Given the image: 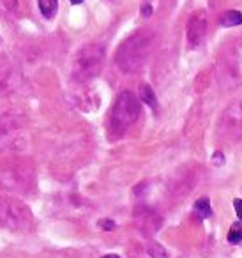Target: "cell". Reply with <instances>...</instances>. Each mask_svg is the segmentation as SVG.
<instances>
[{
    "instance_id": "obj_23",
    "label": "cell",
    "mask_w": 242,
    "mask_h": 258,
    "mask_svg": "<svg viewBox=\"0 0 242 258\" xmlns=\"http://www.w3.org/2000/svg\"><path fill=\"white\" fill-rule=\"evenodd\" d=\"M83 0H71V4H82Z\"/></svg>"
},
{
    "instance_id": "obj_20",
    "label": "cell",
    "mask_w": 242,
    "mask_h": 258,
    "mask_svg": "<svg viewBox=\"0 0 242 258\" xmlns=\"http://www.w3.org/2000/svg\"><path fill=\"white\" fill-rule=\"evenodd\" d=\"M214 163H216V165H221V163H223V154H221V152H216V154H214Z\"/></svg>"
},
{
    "instance_id": "obj_8",
    "label": "cell",
    "mask_w": 242,
    "mask_h": 258,
    "mask_svg": "<svg viewBox=\"0 0 242 258\" xmlns=\"http://www.w3.org/2000/svg\"><path fill=\"white\" fill-rule=\"evenodd\" d=\"M219 137L231 140L242 137V103H233L226 108L219 122Z\"/></svg>"
},
{
    "instance_id": "obj_4",
    "label": "cell",
    "mask_w": 242,
    "mask_h": 258,
    "mask_svg": "<svg viewBox=\"0 0 242 258\" xmlns=\"http://www.w3.org/2000/svg\"><path fill=\"white\" fill-rule=\"evenodd\" d=\"M104 64V48L97 43L83 44L73 57V76L80 82L94 78Z\"/></svg>"
},
{
    "instance_id": "obj_5",
    "label": "cell",
    "mask_w": 242,
    "mask_h": 258,
    "mask_svg": "<svg viewBox=\"0 0 242 258\" xmlns=\"http://www.w3.org/2000/svg\"><path fill=\"white\" fill-rule=\"evenodd\" d=\"M140 115V101L129 90L120 92L115 101L113 111H111V131L113 135L120 137L131 124H135Z\"/></svg>"
},
{
    "instance_id": "obj_18",
    "label": "cell",
    "mask_w": 242,
    "mask_h": 258,
    "mask_svg": "<svg viewBox=\"0 0 242 258\" xmlns=\"http://www.w3.org/2000/svg\"><path fill=\"white\" fill-rule=\"evenodd\" d=\"M233 209H235V212H237L238 219H240V221H242V200H238V198H235V200H233Z\"/></svg>"
},
{
    "instance_id": "obj_10",
    "label": "cell",
    "mask_w": 242,
    "mask_h": 258,
    "mask_svg": "<svg viewBox=\"0 0 242 258\" xmlns=\"http://www.w3.org/2000/svg\"><path fill=\"white\" fill-rule=\"evenodd\" d=\"M136 225L140 226L143 233H156L161 226V218L149 209H138L136 211Z\"/></svg>"
},
{
    "instance_id": "obj_2",
    "label": "cell",
    "mask_w": 242,
    "mask_h": 258,
    "mask_svg": "<svg viewBox=\"0 0 242 258\" xmlns=\"http://www.w3.org/2000/svg\"><path fill=\"white\" fill-rule=\"evenodd\" d=\"M216 78L223 89H233L242 83V43L223 48L216 62Z\"/></svg>"
},
{
    "instance_id": "obj_16",
    "label": "cell",
    "mask_w": 242,
    "mask_h": 258,
    "mask_svg": "<svg viewBox=\"0 0 242 258\" xmlns=\"http://www.w3.org/2000/svg\"><path fill=\"white\" fill-rule=\"evenodd\" d=\"M240 240H242V225L235 223V225L231 226L230 233H228V242H230V244H238Z\"/></svg>"
},
{
    "instance_id": "obj_7",
    "label": "cell",
    "mask_w": 242,
    "mask_h": 258,
    "mask_svg": "<svg viewBox=\"0 0 242 258\" xmlns=\"http://www.w3.org/2000/svg\"><path fill=\"white\" fill-rule=\"evenodd\" d=\"M0 187L18 195H27L34 189V172L27 165L8 166L0 172Z\"/></svg>"
},
{
    "instance_id": "obj_1",
    "label": "cell",
    "mask_w": 242,
    "mask_h": 258,
    "mask_svg": "<svg viewBox=\"0 0 242 258\" xmlns=\"http://www.w3.org/2000/svg\"><path fill=\"white\" fill-rule=\"evenodd\" d=\"M154 46V34L150 30H138L131 34L118 46L115 53V62L122 73H136L145 66Z\"/></svg>"
},
{
    "instance_id": "obj_21",
    "label": "cell",
    "mask_w": 242,
    "mask_h": 258,
    "mask_svg": "<svg viewBox=\"0 0 242 258\" xmlns=\"http://www.w3.org/2000/svg\"><path fill=\"white\" fill-rule=\"evenodd\" d=\"M143 15L150 16V6H143Z\"/></svg>"
},
{
    "instance_id": "obj_22",
    "label": "cell",
    "mask_w": 242,
    "mask_h": 258,
    "mask_svg": "<svg viewBox=\"0 0 242 258\" xmlns=\"http://www.w3.org/2000/svg\"><path fill=\"white\" fill-rule=\"evenodd\" d=\"M103 258H120V256H118V254H104Z\"/></svg>"
},
{
    "instance_id": "obj_19",
    "label": "cell",
    "mask_w": 242,
    "mask_h": 258,
    "mask_svg": "<svg viewBox=\"0 0 242 258\" xmlns=\"http://www.w3.org/2000/svg\"><path fill=\"white\" fill-rule=\"evenodd\" d=\"M99 225L103 226L104 230H108V232H110V230H113V228H115V223H113V221H101Z\"/></svg>"
},
{
    "instance_id": "obj_17",
    "label": "cell",
    "mask_w": 242,
    "mask_h": 258,
    "mask_svg": "<svg viewBox=\"0 0 242 258\" xmlns=\"http://www.w3.org/2000/svg\"><path fill=\"white\" fill-rule=\"evenodd\" d=\"M0 8L8 13H15L18 9V0H0Z\"/></svg>"
},
{
    "instance_id": "obj_14",
    "label": "cell",
    "mask_w": 242,
    "mask_h": 258,
    "mask_svg": "<svg viewBox=\"0 0 242 258\" xmlns=\"http://www.w3.org/2000/svg\"><path fill=\"white\" fill-rule=\"evenodd\" d=\"M195 211L202 219H207V218H210V216H212V209H210V204H209V200H207V198H200V200H196Z\"/></svg>"
},
{
    "instance_id": "obj_12",
    "label": "cell",
    "mask_w": 242,
    "mask_h": 258,
    "mask_svg": "<svg viewBox=\"0 0 242 258\" xmlns=\"http://www.w3.org/2000/svg\"><path fill=\"white\" fill-rule=\"evenodd\" d=\"M138 96H140V99H142L145 104H149L150 108H154V110L157 108L156 94H154V90L150 89V85H147V83H142V85H140V89H138Z\"/></svg>"
},
{
    "instance_id": "obj_13",
    "label": "cell",
    "mask_w": 242,
    "mask_h": 258,
    "mask_svg": "<svg viewBox=\"0 0 242 258\" xmlns=\"http://www.w3.org/2000/svg\"><path fill=\"white\" fill-rule=\"evenodd\" d=\"M37 2H39V9L44 18H53L57 15V9H58L57 0H37Z\"/></svg>"
},
{
    "instance_id": "obj_15",
    "label": "cell",
    "mask_w": 242,
    "mask_h": 258,
    "mask_svg": "<svg viewBox=\"0 0 242 258\" xmlns=\"http://www.w3.org/2000/svg\"><path fill=\"white\" fill-rule=\"evenodd\" d=\"M147 253L150 258H168V253L159 242H149L147 244Z\"/></svg>"
},
{
    "instance_id": "obj_3",
    "label": "cell",
    "mask_w": 242,
    "mask_h": 258,
    "mask_svg": "<svg viewBox=\"0 0 242 258\" xmlns=\"http://www.w3.org/2000/svg\"><path fill=\"white\" fill-rule=\"evenodd\" d=\"M27 118L20 111L0 115V152L18 151L27 144Z\"/></svg>"
},
{
    "instance_id": "obj_9",
    "label": "cell",
    "mask_w": 242,
    "mask_h": 258,
    "mask_svg": "<svg viewBox=\"0 0 242 258\" xmlns=\"http://www.w3.org/2000/svg\"><path fill=\"white\" fill-rule=\"evenodd\" d=\"M207 32V15L205 11H196L188 23V44L189 48H196L203 41Z\"/></svg>"
},
{
    "instance_id": "obj_6",
    "label": "cell",
    "mask_w": 242,
    "mask_h": 258,
    "mask_svg": "<svg viewBox=\"0 0 242 258\" xmlns=\"http://www.w3.org/2000/svg\"><path fill=\"white\" fill-rule=\"evenodd\" d=\"M32 221V212L18 198L0 195V228L25 230Z\"/></svg>"
},
{
    "instance_id": "obj_11",
    "label": "cell",
    "mask_w": 242,
    "mask_h": 258,
    "mask_svg": "<svg viewBox=\"0 0 242 258\" xmlns=\"http://www.w3.org/2000/svg\"><path fill=\"white\" fill-rule=\"evenodd\" d=\"M242 23V13L237 11V9H230V11L223 13L219 18V25L221 27H237Z\"/></svg>"
}]
</instances>
